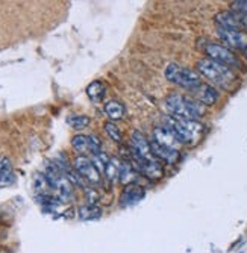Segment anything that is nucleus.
Listing matches in <instances>:
<instances>
[{
	"label": "nucleus",
	"instance_id": "3",
	"mask_svg": "<svg viewBox=\"0 0 247 253\" xmlns=\"http://www.w3.org/2000/svg\"><path fill=\"white\" fill-rule=\"evenodd\" d=\"M165 126L171 129L176 135L179 144L182 146H193L196 144L205 132V126L197 120H187L168 116L165 117Z\"/></svg>",
	"mask_w": 247,
	"mask_h": 253
},
{
	"label": "nucleus",
	"instance_id": "25",
	"mask_svg": "<svg viewBox=\"0 0 247 253\" xmlns=\"http://www.w3.org/2000/svg\"><path fill=\"white\" fill-rule=\"evenodd\" d=\"M83 191H85V197H86L88 205H97V202L100 199V194L96 190V187H86Z\"/></svg>",
	"mask_w": 247,
	"mask_h": 253
},
{
	"label": "nucleus",
	"instance_id": "1",
	"mask_svg": "<svg viewBox=\"0 0 247 253\" xmlns=\"http://www.w3.org/2000/svg\"><path fill=\"white\" fill-rule=\"evenodd\" d=\"M196 68L199 75L204 76L214 86H218L223 89H231L234 84L237 82V75L234 73L232 68L223 65L220 62H215L209 58L199 59L196 64Z\"/></svg>",
	"mask_w": 247,
	"mask_h": 253
},
{
	"label": "nucleus",
	"instance_id": "6",
	"mask_svg": "<svg viewBox=\"0 0 247 253\" xmlns=\"http://www.w3.org/2000/svg\"><path fill=\"white\" fill-rule=\"evenodd\" d=\"M73 169L89 187H96L102 183V173L94 166L93 159H89L86 156H76L73 163Z\"/></svg>",
	"mask_w": 247,
	"mask_h": 253
},
{
	"label": "nucleus",
	"instance_id": "20",
	"mask_svg": "<svg viewBox=\"0 0 247 253\" xmlns=\"http://www.w3.org/2000/svg\"><path fill=\"white\" fill-rule=\"evenodd\" d=\"M138 171L133 170V167L127 163H122V171H120V183L123 185H132V183H135L138 180Z\"/></svg>",
	"mask_w": 247,
	"mask_h": 253
},
{
	"label": "nucleus",
	"instance_id": "23",
	"mask_svg": "<svg viewBox=\"0 0 247 253\" xmlns=\"http://www.w3.org/2000/svg\"><path fill=\"white\" fill-rule=\"evenodd\" d=\"M103 127H105L106 135L111 138L112 141H116V143H122L123 141V133H122L120 127L114 122H106L103 125Z\"/></svg>",
	"mask_w": 247,
	"mask_h": 253
},
{
	"label": "nucleus",
	"instance_id": "21",
	"mask_svg": "<svg viewBox=\"0 0 247 253\" xmlns=\"http://www.w3.org/2000/svg\"><path fill=\"white\" fill-rule=\"evenodd\" d=\"M72 147L75 149L79 156H85V153H89V136L88 135H75L72 138Z\"/></svg>",
	"mask_w": 247,
	"mask_h": 253
},
{
	"label": "nucleus",
	"instance_id": "11",
	"mask_svg": "<svg viewBox=\"0 0 247 253\" xmlns=\"http://www.w3.org/2000/svg\"><path fill=\"white\" fill-rule=\"evenodd\" d=\"M135 164L138 166L140 171L147 176L149 179H161L164 174L163 166L158 163V159H143V158H135Z\"/></svg>",
	"mask_w": 247,
	"mask_h": 253
},
{
	"label": "nucleus",
	"instance_id": "12",
	"mask_svg": "<svg viewBox=\"0 0 247 253\" xmlns=\"http://www.w3.org/2000/svg\"><path fill=\"white\" fill-rule=\"evenodd\" d=\"M215 23L217 26L221 29H228V31H241L243 25L240 20V14L234 11H221L215 15Z\"/></svg>",
	"mask_w": 247,
	"mask_h": 253
},
{
	"label": "nucleus",
	"instance_id": "5",
	"mask_svg": "<svg viewBox=\"0 0 247 253\" xmlns=\"http://www.w3.org/2000/svg\"><path fill=\"white\" fill-rule=\"evenodd\" d=\"M204 52L206 53V56L215 62H220L223 65H226L229 68H241V62L238 59V56L228 49L226 45H221L217 42H206V45L204 47Z\"/></svg>",
	"mask_w": 247,
	"mask_h": 253
},
{
	"label": "nucleus",
	"instance_id": "13",
	"mask_svg": "<svg viewBox=\"0 0 247 253\" xmlns=\"http://www.w3.org/2000/svg\"><path fill=\"white\" fill-rule=\"evenodd\" d=\"M150 149H152V153H153V156L156 159L164 161V163H167V164H176L179 161V156H181V155H179V150L160 146L158 143H155V141H150Z\"/></svg>",
	"mask_w": 247,
	"mask_h": 253
},
{
	"label": "nucleus",
	"instance_id": "15",
	"mask_svg": "<svg viewBox=\"0 0 247 253\" xmlns=\"http://www.w3.org/2000/svg\"><path fill=\"white\" fill-rule=\"evenodd\" d=\"M15 182V174L12 170V164L8 158H0V188L9 187Z\"/></svg>",
	"mask_w": 247,
	"mask_h": 253
},
{
	"label": "nucleus",
	"instance_id": "14",
	"mask_svg": "<svg viewBox=\"0 0 247 253\" xmlns=\"http://www.w3.org/2000/svg\"><path fill=\"white\" fill-rule=\"evenodd\" d=\"M196 94V100L200 102L204 106H211V105H215L217 100H218V91L211 86V85H204L202 84L196 91H193Z\"/></svg>",
	"mask_w": 247,
	"mask_h": 253
},
{
	"label": "nucleus",
	"instance_id": "28",
	"mask_svg": "<svg viewBox=\"0 0 247 253\" xmlns=\"http://www.w3.org/2000/svg\"><path fill=\"white\" fill-rule=\"evenodd\" d=\"M240 20H241V25H243V28H246V29H247V14H243V15H240Z\"/></svg>",
	"mask_w": 247,
	"mask_h": 253
},
{
	"label": "nucleus",
	"instance_id": "22",
	"mask_svg": "<svg viewBox=\"0 0 247 253\" xmlns=\"http://www.w3.org/2000/svg\"><path fill=\"white\" fill-rule=\"evenodd\" d=\"M67 125L76 130H82L91 125V119L83 114H72V116L67 117Z\"/></svg>",
	"mask_w": 247,
	"mask_h": 253
},
{
	"label": "nucleus",
	"instance_id": "19",
	"mask_svg": "<svg viewBox=\"0 0 247 253\" xmlns=\"http://www.w3.org/2000/svg\"><path fill=\"white\" fill-rule=\"evenodd\" d=\"M106 94V86L100 81H94L86 86V96L91 102H102Z\"/></svg>",
	"mask_w": 247,
	"mask_h": 253
},
{
	"label": "nucleus",
	"instance_id": "26",
	"mask_svg": "<svg viewBox=\"0 0 247 253\" xmlns=\"http://www.w3.org/2000/svg\"><path fill=\"white\" fill-rule=\"evenodd\" d=\"M89 136V153L96 155L102 152V141L97 138V135H88Z\"/></svg>",
	"mask_w": 247,
	"mask_h": 253
},
{
	"label": "nucleus",
	"instance_id": "16",
	"mask_svg": "<svg viewBox=\"0 0 247 253\" xmlns=\"http://www.w3.org/2000/svg\"><path fill=\"white\" fill-rule=\"evenodd\" d=\"M105 114L111 122H119L124 117L126 114V106L119 102V100H109L105 103Z\"/></svg>",
	"mask_w": 247,
	"mask_h": 253
},
{
	"label": "nucleus",
	"instance_id": "8",
	"mask_svg": "<svg viewBox=\"0 0 247 253\" xmlns=\"http://www.w3.org/2000/svg\"><path fill=\"white\" fill-rule=\"evenodd\" d=\"M132 156L135 158H143V159H156L152 153L150 149V141H147V138L140 132V130H133L132 132Z\"/></svg>",
	"mask_w": 247,
	"mask_h": 253
},
{
	"label": "nucleus",
	"instance_id": "2",
	"mask_svg": "<svg viewBox=\"0 0 247 253\" xmlns=\"http://www.w3.org/2000/svg\"><path fill=\"white\" fill-rule=\"evenodd\" d=\"M165 106L170 112V116L187 119V120H199L205 116V106L196 99H190L184 94L173 93L167 96Z\"/></svg>",
	"mask_w": 247,
	"mask_h": 253
},
{
	"label": "nucleus",
	"instance_id": "4",
	"mask_svg": "<svg viewBox=\"0 0 247 253\" xmlns=\"http://www.w3.org/2000/svg\"><path fill=\"white\" fill-rule=\"evenodd\" d=\"M165 79L177 86H182L190 91H196L202 85V79L193 68L184 67L181 64H168L165 68Z\"/></svg>",
	"mask_w": 247,
	"mask_h": 253
},
{
	"label": "nucleus",
	"instance_id": "24",
	"mask_svg": "<svg viewBox=\"0 0 247 253\" xmlns=\"http://www.w3.org/2000/svg\"><path fill=\"white\" fill-rule=\"evenodd\" d=\"M93 163H94V166L97 167V170L100 173H105V169H106V166L109 163V156L102 150V152L93 155Z\"/></svg>",
	"mask_w": 247,
	"mask_h": 253
},
{
	"label": "nucleus",
	"instance_id": "7",
	"mask_svg": "<svg viewBox=\"0 0 247 253\" xmlns=\"http://www.w3.org/2000/svg\"><path fill=\"white\" fill-rule=\"evenodd\" d=\"M217 35L226 44L228 49L244 50L247 47V34H244L243 31H228V29L217 28Z\"/></svg>",
	"mask_w": 247,
	"mask_h": 253
},
{
	"label": "nucleus",
	"instance_id": "27",
	"mask_svg": "<svg viewBox=\"0 0 247 253\" xmlns=\"http://www.w3.org/2000/svg\"><path fill=\"white\" fill-rule=\"evenodd\" d=\"M231 8L234 11H237V14H240V15L247 14V0H238V2H232Z\"/></svg>",
	"mask_w": 247,
	"mask_h": 253
},
{
	"label": "nucleus",
	"instance_id": "18",
	"mask_svg": "<svg viewBox=\"0 0 247 253\" xmlns=\"http://www.w3.org/2000/svg\"><path fill=\"white\" fill-rule=\"evenodd\" d=\"M120 171H122V161L116 156L109 158V163L105 169V177L111 182L116 183L117 180H120Z\"/></svg>",
	"mask_w": 247,
	"mask_h": 253
},
{
	"label": "nucleus",
	"instance_id": "10",
	"mask_svg": "<svg viewBox=\"0 0 247 253\" xmlns=\"http://www.w3.org/2000/svg\"><path fill=\"white\" fill-rule=\"evenodd\" d=\"M152 141L158 143L160 146H164V147H168V149H176V150H177V146H181L177 141L176 135L165 125L156 126L153 129V140Z\"/></svg>",
	"mask_w": 247,
	"mask_h": 253
},
{
	"label": "nucleus",
	"instance_id": "29",
	"mask_svg": "<svg viewBox=\"0 0 247 253\" xmlns=\"http://www.w3.org/2000/svg\"><path fill=\"white\" fill-rule=\"evenodd\" d=\"M243 53H244V56H246V59H247V47H246V49L243 50Z\"/></svg>",
	"mask_w": 247,
	"mask_h": 253
},
{
	"label": "nucleus",
	"instance_id": "9",
	"mask_svg": "<svg viewBox=\"0 0 247 253\" xmlns=\"http://www.w3.org/2000/svg\"><path fill=\"white\" fill-rule=\"evenodd\" d=\"M146 193L144 190L137 185V183H132V185H126L120 194V206L122 208H129V206H133V205H137L138 202H141L144 199Z\"/></svg>",
	"mask_w": 247,
	"mask_h": 253
},
{
	"label": "nucleus",
	"instance_id": "17",
	"mask_svg": "<svg viewBox=\"0 0 247 253\" xmlns=\"http://www.w3.org/2000/svg\"><path fill=\"white\" fill-rule=\"evenodd\" d=\"M78 217L82 221H93V220H99L102 217V210L97 205H82L78 210Z\"/></svg>",
	"mask_w": 247,
	"mask_h": 253
}]
</instances>
